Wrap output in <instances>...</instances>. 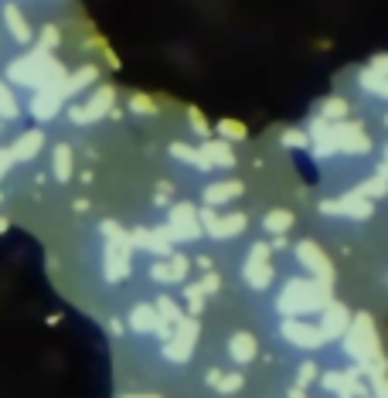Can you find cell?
<instances>
[{
    "label": "cell",
    "mask_w": 388,
    "mask_h": 398,
    "mask_svg": "<svg viewBox=\"0 0 388 398\" xmlns=\"http://www.w3.org/2000/svg\"><path fill=\"white\" fill-rule=\"evenodd\" d=\"M330 303V286L313 282V279H290L279 293V314L290 320H300L307 314H320Z\"/></svg>",
    "instance_id": "1"
},
{
    "label": "cell",
    "mask_w": 388,
    "mask_h": 398,
    "mask_svg": "<svg viewBox=\"0 0 388 398\" xmlns=\"http://www.w3.org/2000/svg\"><path fill=\"white\" fill-rule=\"evenodd\" d=\"M344 354L351 361H358V368L368 371V364L382 361V351H378V337H375V323L368 314H358L351 317V327L344 334Z\"/></svg>",
    "instance_id": "2"
},
{
    "label": "cell",
    "mask_w": 388,
    "mask_h": 398,
    "mask_svg": "<svg viewBox=\"0 0 388 398\" xmlns=\"http://www.w3.org/2000/svg\"><path fill=\"white\" fill-rule=\"evenodd\" d=\"M167 239L170 242H194L201 239V225H197V208L181 201L170 208V225H167Z\"/></svg>",
    "instance_id": "3"
},
{
    "label": "cell",
    "mask_w": 388,
    "mask_h": 398,
    "mask_svg": "<svg viewBox=\"0 0 388 398\" xmlns=\"http://www.w3.org/2000/svg\"><path fill=\"white\" fill-rule=\"evenodd\" d=\"M194 341H197V320H194V317H184L181 323H177V330L167 337V344H164V354H167L170 361H177V364H184V361L191 358Z\"/></svg>",
    "instance_id": "4"
},
{
    "label": "cell",
    "mask_w": 388,
    "mask_h": 398,
    "mask_svg": "<svg viewBox=\"0 0 388 398\" xmlns=\"http://www.w3.org/2000/svg\"><path fill=\"white\" fill-rule=\"evenodd\" d=\"M297 259L303 262V269H310L313 276H317V282H324V286L334 282V266H330V259L320 252V245L300 242V245H297Z\"/></svg>",
    "instance_id": "5"
},
{
    "label": "cell",
    "mask_w": 388,
    "mask_h": 398,
    "mask_svg": "<svg viewBox=\"0 0 388 398\" xmlns=\"http://www.w3.org/2000/svg\"><path fill=\"white\" fill-rule=\"evenodd\" d=\"M351 327V310L344 303H327L324 310H320V334H324V341H334V337H344Z\"/></svg>",
    "instance_id": "6"
},
{
    "label": "cell",
    "mask_w": 388,
    "mask_h": 398,
    "mask_svg": "<svg viewBox=\"0 0 388 398\" xmlns=\"http://www.w3.org/2000/svg\"><path fill=\"white\" fill-rule=\"evenodd\" d=\"M188 269H191V262H188V255H167V259H160L150 266V279L160 282V286H170V282H184L188 279Z\"/></svg>",
    "instance_id": "7"
},
{
    "label": "cell",
    "mask_w": 388,
    "mask_h": 398,
    "mask_svg": "<svg viewBox=\"0 0 388 398\" xmlns=\"http://www.w3.org/2000/svg\"><path fill=\"white\" fill-rule=\"evenodd\" d=\"M283 337H286L290 344L303 347V351H313V347L324 344L320 327H313V323H307V320H286V323H283Z\"/></svg>",
    "instance_id": "8"
},
{
    "label": "cell",
    "mask_w": 388,
    "mask_h": 398,
    "mask_svg": "<svg viewBox=\"0 0 388 398\" xmlns=\"http://www.w3.org/2000/svg\"><path fill=\"white\" fill-rule=\"evenodd\" d=\"M197 154L208 163V170H232L235 167V154L225 140H204V143L197 147Z\"/></svg>",
    "instance_id": "9"
},
{
    "label": "cell",
    "mask_w": 388,
    "mask_h": 398,
    "mask_svg": "<svg viewBox=\"0 0 388 398\" xmlns=\"http://www.w3.org/2000/svg\"><path fill=\"white\" fill-rule=\"evenodd\" d=\"M324 215H348V218H371V201L361 195H344L341 201H324L320 204Z\"/></svg>",
    "instance_id": "10"
},
{
    "label": "cell",
    "mask_w": 388,
    "mask_h": 398,
    "mask_svg": "<svg viewBox=\"0 0 388 398\" xmlns=\"http://www.w3.org/2000/svg\"><path fill=\"white\" fill-rule=\"evenodd\" d=\"M126 276H130V245L109 242L106 245V279L119 282V279H126Z\"/></svg>",
    "instance_id": "11"
},
{
    "label": "cell",
    "mask_w": 388,
    "mask_h": 398,
    "mask_svg": "<svg viewBox=\"0 0 388 398\" xmlns=\"http://www.w3.org/2000/svg\"><path fill=\"white\" fill-rule=\"evenodd\" d=\"M130 327H133L136 334H160L164 341L170 337V334H167V327L157 320V314H154V307H150V303H136V307H133V314H130Z\"/></svg>",
    "instance_id": "12"
},
{
    "label": "cell",
    "mask_w": 388,
    "mask_h": 398,
    "mask_svg": "<svg viewBox=\"0 0 388 398\" xmlns=\"http://www.w3.org/2000/svg\"><path fill=\"white\" fill-rule=\"evenodd\" d=\"M62 89H38V96L31 99V113L38 120H55V113L62 109Z\"/></svg>",
    "instance_id": "13"
},
{
    "label": "cell",
    "mask_w": 388,
    "mask_h": 398,
    "mask_svg": "<svg viewBox=\"0 0 388 398\" xmlns=\"http://www.w3.org/2000/svg\"><path fill=\"white\" fill-rule=\"evenodd\" d=\"M242 195V184L238 181H218V184H208L204 188V208H218V204H229L232 198Z\"/></svg>",
    "instance_id": "14"
},
{
    "label": "cell",
    "mask_w": 388,
    "mask_h": 398,
    "mask_svg": "<svg viewBox=\"0 0 388 398\" xmlns=\"http://www.w3.org/2000/svg\"><path fill=\"white\" fill-rule=\"evenodd\" d=\"M113 102H116V89H113V85H99L82 109L89 113V120H99V116H106V113L113 109Z\"/></svg>",
    "instance_id": "15"
},
{
    "label": "cell",
    "mask_w": 388,
    "mask_h": 398,
    "mask_svg": "<svg viewBox=\"0 0 388 398\" xmlns=\"http://www.w3.org/2000/svg\"><path fill=\"white\" fill-rule=\"evenodd\" d=\"M229 354H232L235 364H249V361H256V354H259V344H256L252 334H235L232 341H229Z\"/></svg>",
    "instance_id": "16"
},
{
    "label": "cell",
    "mask_w": 388,
    "mask_h": 398,
    "mask_svg": "<svg viewBox=\"0 0 388 398\" xmlns=\"http://www.w3.org/2000/svg\"><path fill=\"white\" fill-rule=\"evenodd\" d=\"M242 276H245V282H249L252 289H266V286L272 282V266L270 262H263V259H245Z\"/></svg>",
    "instance_id": "17"
},
{
    "label": "cell",
    "mask_w": 388,
    "mask_h": 398,
    "mask_svg": "<svg viewBox=\"0 0 388 398\" xmlns=\"http://www.w3.org/2000/svg\"><path fill=\"white\" fill-rule=\"evenodd\" d=\"M3 21H7V28H10V38H14V41H21V44H28V41H31V28H28V21H24L21 7L7 3V7H3Z\"/></svg>",
    "instance_id": "18"
},
{
    "label": "cell",
    "mask_w": 388,
    "mask_h": 398,
    "mask_svg": "<svg viewBox=\"0 0 388 398\" xmlns=\"http://www.w3.org/2000/svg\"><path fill=\"white\" fill-rule=\"evenodd\" d=\"M41 143H44V133H41V129H31V133H24V136L14 143L10 157L14 160H31L41 150Z\"/></svg>",
    "instance_id": "19"
},
{
    "label": "cell",
    "mask_w": 388,
    "mask_h": 398,
    "mask_svg": "<svg viewBox=\"0 0 388 398\" xmlns=\"http://www.w3.org/2000/svg\"><path fill=\"white\" fill-rule=\"evenodd\" d=\"M317 120H324V123H344V120H348V102H344V99H337V96L324 99V102H320V109H317Z\"/></svg>",
    "instance_id": "20"
},
{
    "label": "cell",
    "mask_w": 388,
    "mask_h": 398,
    "mask_svg": "<svg viewBox=\"0 0 388 398\" xmlns=\"http://www.w3.org/2000/svg\"><path fill=\"white\" fill-rule=\"evenodd\" d=\"M96 75H99V72H96L92 65L78 69L76 75H69V79L62 82V96H76V92H82L85 85H92V82H96Z\"/></svg>",
    "instance_id": "21"
},
{
    "label": "cell",
    "mask_w": 388,
    "mask_h": 398,
    "mask_svg": "<svg viewBox=\"0 0 388 398\" xmlns=\"http://www.w3.org/2000/svg\"><path fill=\"white\" fill-rule=\"evenodd\" d=\"M154 314H157V320H160L164 327H167V323H174V327H177V323L184 320V310H181V307L170 300V296H160V300H157Z\"/></svg>",
    "instance_id": "22"
},
{
    "label": "cell",
    "mask_w": 388,
    "mask_h": 398,
    "mask_svg": "<svg viewBox=\"0 0 388 398\" xmlns=\"http://www.w3.org/2000/svg\"><path fill=\"white\" fill-rule=\"evenodd\" d=\"M290 225H293V215H290L286 208H276V211H270V215L263 218V228H266V232H272V235L290 232Z\"/></svg>",
    "instance_id": "23"
},
{
    "label": "cell",
    "mask_w": 388,
    "mask_h": 398,
    "mask_svg": "<svg viewBox=\"0 0 388 398\" xmlns=\"http://www.w3.org/2000/svg\"><path fill=\"white\" fill-rule=\"evenodd\" d=\"M55 177H58V181H69V177H72V150H69V143H58V147H55Z\"/></svg>",
    "instance_id": "24"
},
{
    "label": "cell",
    "mask_w": 388,
    "mask_h": 398,
    "mask_svg": "<svg viewBox=\"0 0 388 398\" xmlns=\"http://www.w3.org/2000/svg\"><path fill=\"white\" fill-rule=\"evenodd\" d=\"M170 157L184 160V163H191V167H197V170H204V174H208V163H204L201 154H197L194 147H188V143H170Z\"/></svg>",
    "instance_id": "25"
},
{
    "label": "cell",
    "mask_w": 388,
    "mask_h": 398,
    "mask_svg": "<svg viewBox=\"0 0 388 398\" xmlns=\"http://www.w3.org/2000/svg\"><path fill=\"white\" fill-rule=\"evenodd\" d=\"M208 381H211L222 395H232V392L242 388V374H222V371H211V374H208Z\"/></svg>",
    "instance_id": "26"
},
{
    "label": "cell",
    "mask_w": 388,
    "mask_h": 398,
    "mask_svg": "<svg viewBox=\"0 0 388 398\" xmlns=\"http://www.w3.org/2000/svg\"><path fill=\"white\" fill-rule=\"evenodd\" d=\"M364 201H371V198H385L388 195V177H382V174H375L371 181H364L361 184V191H358Z\"/></svg>",
    "instance_id": "27"
},
{
    "label": "cell",
    "mask_w": 388,
    "mask_h": 398,
    "mask_svg": "<svg viewBox=\"0 0 388 398\" xmlns=\"http://www.w3.org/2000/svg\"><path fill=\"white\" fill-rule=\"evenodd\" d=\"M283 147L303 150V147H310V133H303V129H286V133H283Z\"/></svg>",
    "instance_id": "28"
},
{
    "label": "cell",
    "mask_w": 388,
    "mask_h": 398,
    "mask_svg": "<svg viewBox=\"0 0 388 398\" xmlns=\"http://www.w3.org/2000/svg\"><path fill=\"white\" fill-rule=\"evenodd\" d=\"M130 109H133V113H143V116H154L157 102L154 99H147L143 92H136V96H130Z\"/></svg>",
    "instance_id": "29"
},
{
    "label": "cell",
    "mask_w": 388,
    "mask_h": 398,
    "mask_svg": "<svg viewBox=\"0 0 388 398\" xmlns=\"http://www.w3.org/2000/svg\"><path fill=\"white\" fill-rule=\"evenodd\" d=\"M184 296H188V310H191V317H197V314L204 310V293H201V286H188Z\"/></svg>",
    "instance_id": "30"
},
{
    "label": "cell",
    "mask_w": 388,
    "mask_h": 398,
    "mask_svg": "<svg viewBox=\"0 0 388 398\" xmlns=\"http://www.w3.org/2000/svg\"><path fill=\"white\" fill-rule=\"evenodd\" d=\"M0 116H7V120L17 116V99H14L10 89H3V85H0Z\"/></svg>",
    "instance_id": "31"
},
{
    "label": "cell",
    "mask_w": 388,
    "mask_h": 398,
    "mask_svg": "<svg viewBox=\"0 0 388 398\" xmlns=\"http://www.w3.org/2000/svg\"><path fill=\"white\" fill-rule=\"evenodd\" d=\"M218 133H222L225 140H242V136H245V126L235 120H222L218 123Z\"/></svg>",
    "instance_id": "32"
},
{
    "label": "cell",
    "mask_w": 388,
    "mask_h": 398,
    "mask_svg": "<svg viewBox=\"0 0 388 398\" xmlns=\"http://www.w3.org/2000/svg\"><path fill=\"white\" fill-rule=\"evenodd\" d=\"M324 388H327V392H334V395H344V374H341V371L324 374Z\"/></svg>",
    "instance_id": "33"
},
{
    "label": "cell",
    "mask_w": 388,
    "mask_h": 398,
    "mask_svg": "<svg viewBox=\"0 0 388 398\" xmlns=\"http://www.w3.org/2000/svg\"><path fill=\"white\" fill-rule=\"evenodd\" d=\"M188 120H191V129L197 136H208V120H204L197 109H188Z\"/></svg>",
    "instance_id": "34"
},
{
    "label": "cell",
    "mask_w": 388,
    "mask_h": 398,
    "mask_svg": "<svg viewBox=\"0 0 388 398\" xmlns=\"http://www.w3.org/2000/svg\"><path fill=\"white\" fill-rule=\"evenodd\" d=\"M371 385H375V398H388V378L385 374L371 371Z\"/></svg>",
    "instance_id": "35"
},
{
    "label": "cell",
    "mask_w": 388,
    "mask_h": 398,
    "mask_svg": "<svg viewBox=\"0 0 388 398\" xmlns=\"http://www.w3.org/2000/svg\"><path fill=\"white\" fill-rule=\"evenodd\" d=\"M368 69H371V72H378L382 79H388V55H375Z\"/></svg>",
    "instance_id": "36"
},
{
    "label": "cell",
    "mask_w": 388,
    "mask_h": 398,
    "mask_svg": "<svg viewBox=\"0 0 388 398\" xmlns=\"http://www.w3.org/2000/svg\"><path fill=\"white\" fill-rule=\"evenodd\" d=\"M197 286H201V293H218V286H222V279L215 276V273H208V276L201 279Z\"/></svg>",
    "instance_id": "37"
},
{
    "label": "cell",
    "mask_w": 388,
    "mask_h": 398,
    "mask_svg": "<svg viewBox=\"0 0 388 398\" xmlns=\"http://www.w3.org/2000/svg\"><path fill=\"white\" fill-rule=\"evenodd\" d=\"M313 378H317V368H313L310 361H307V364H300V388H303V385H310Z\"/></svg>",
    "instance_id": "38"
},
{
    "label": "cell",
    "mask_w": 388,
    "mask_h": 398,
    "mask_svg": "<svg viewBox=\"0 0 388 398\" xmlns=\"http://www.w3.org/2000/svg\"><path fill=\"white\" fill-rule=\"evenodd\" d=\"M69 120L76 123V126H85V123H92V120H89V113H85L82 106H72V109H69Z\"/></svg>",
    "instance_id": "39"
},
{
    "label": "cell",
    "mask_w": 388,
    "mask_h": 398,
    "mask_svg": "<svg viewBox=\"0 0 388 398\" xmlns=\"http://www.w3.org/2000/svg\"><path fill=\"white\" fill-rule=\"evenodd\" d=\"M58 44V28H44V51Z\"/></svg>",
    "instance_id": "40"
},
{
    "label": "cell",
    "mask_w": 388,
    "mask_h": 398,
    "mask_svg": "<svg viewBox=\"0 0 388 398\" xmlns=\"http://www.w3.org/2000/svg\"><path fill=\"white\" fill-rule=\"evenodd\" d=\"M197 269L208 273V269H211V259H208V255H197Z\"/></svg>",
    "instance_id": "41"
},
{
    "label": "cell",
    "mask_w": 388,
    "mask_h": 398,
    "mask_svg": "<svg viewBox=\"0 0 388 398\" xmlns=\"http://www.w3.org/2000/svg\"><path fill=\"white\" fill-rule=\"evenodd\" d=\"M7 160H10V154H0V174H3V167H7Z\"/></svg>",
    "instance_id": "42"
},
{
    "label": "cell",
    "mask_w": 388,
    "mask_h": 398,
    "mask_svg": "<svg viewBox=\"0 0 388 398\" xmlns=\"http://www.w3.org/2000/svg\"><path fill=\"white\" fill-rule=\"evenodd\" d=\"M290 398H303V388H293V392H290Z\"/></svg>",
    "instance_id": "43"
},
{
    "label": "cell",
    "mask_w": 388,
    "mask_h": 398,
    "mask_svg": "<svg viewBox=\"0 0 388 398\" xmlns=\"http://www.w3.org/2000/svg\"><path fill=\"white\" fill-rule=\"evenodd\" d=\"M126 398H160V395H126Z\"/></svg>",
    "instance_id": "44"
},
{
    "label": "cell",
    "mask_w": 388,
    "mask_h": 398,
    "mask_svg": "<svg viewBox=\"0 0 388 398\" xmlns=\"http://www.w3.org/2000/svg\"><path fill=\"white\" fill-rule=\"evenodd\" d=\"M0 232H3V218H0Z\"/></svg>",
    "instance_id": "45"
},
{
    "label": "cell",
    "mask_w": 388,
    "mask_h": 398,
    "mask_svg": "<svg viewBox=\"0 0 388 398\" xmlns=\"http://www.w3.org/2000/svg\"><path fill=\"white\" fill-rule=\"evenodd\" d=\"M385 163H388V147H385Z\"/></svg>",
    "instance_id": "46"
},
{
    "label": "cell",
    "mask_w": 388,
    "mask_h": 398,
    "mask_svg": "<svg viewBox=\"0 0 388 398\" xmlns=\"http://www.w3.org/2000/svg\"><path fill=\"white\" fill-rule=\"evenodd\" d=\"M385 126H388V113H385Z\"/></svg>",
    "instance_id": "47"
},
{
    "label": "cell",
    "mask_w": 388,
    "mask_h": 398,
    "mask_svg": "<svg viewBox=\"0 0 388 398\" xmlns=\"http://www.w3.org/2000/svg\"><path fill=\"white\" fill-rule=\"evenodd\" d=\"M385 167H388V163H385Z\"/></svg>",
    "instance_id": "48"
}]
</instances>
